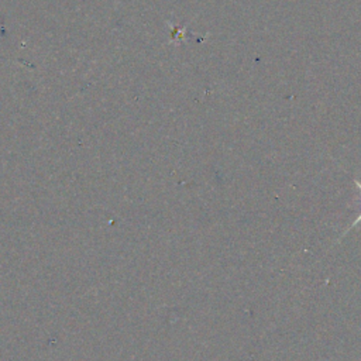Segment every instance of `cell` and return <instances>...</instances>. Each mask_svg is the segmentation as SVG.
Returning <instances> with one entry per match:
<instances>
[{
    "mask_svg": "<svg viewBox=\"0 0 361 361\" xmlns=\"http://www.w3.org/2000/svg\"><path fill=\"white\" fill-rule=\"evenodd\" d=\"M355 185L360 188V190H361V182H358V180H355Z\"/></svg>",
    "mask_w": 361,
    "mask_h": 361,
    "instance_id": "cell-2",
    "label": "cell"
},
{
    "mask_svg": "<svg viewBox=\"0 0 361 361\" xmlns=\"http://www.w3.org/2000/svg\"><path fill=\"white\" fill-rule=\"evenodd\" d=\"M360 221H361V213H360V216H358V217H357V219H355V220H354V221H353V224H351V226H350V227H348V228H347V230H345V231H344V234H345V233H347V231H348V230H351V228H353V227H355V224H358V223H360ZM344 234H343V235H344Z\"/></svg>",
    "mask_w": 361,
    "mask_h": 361,
    "instance_id": "cell-1",
    "label": "cell"
}]
</instances>
